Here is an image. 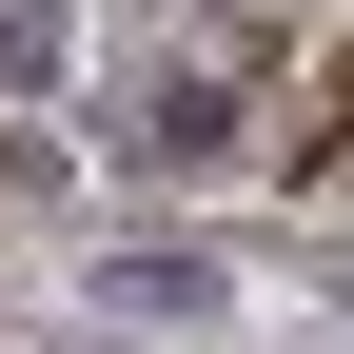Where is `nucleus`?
Here are the masks:
<instances>
[{
    "mask_svg": "<svg viewBox=\"0 0 354 354\" xmlns=\"http://www.w3.org/2000/svg\"><path fill=\"white\" fill-rule=\"evenodd\" d=\"M216 295H236V276H216L197 236H138V256H99V315H158V335H177V315H216Z\"/></svg>",
    "mask_w": 354,
    "mask_h": 354,
    "instance_id": "nucleus-1",
    "label": "nucleus"
},
{
    "mask_svg": "<svg viewBox=\"0 0 354 354\" xmlns=\"http://www.w3.org/2000/svg\"><path fill=\"white\" fill-rule=\"evenodd\" d=\"M216 118H236V99H216L197 59H158V79H138V158H216Z\"/></svg>",
    "mask_w": 354,
    "mask_h": 354,
    "instance_id": "nucleus-2",
    "label": "nucleus"
},
{
    "mask_svg": "<svg viewBox=\"0 0 354 354\" xmlns=\"http://www.w3.org/2000/svg\"><path fill=\"white\" fill-rule=\"evenodd\" d=\"M295 177H354V59H335V99L295 118Z\"/></svg>",
    "mask_w": 354,
    "mask_h": 354,
    "instance_id": "nucleus-3",
    "label": "nucleus"
},
{
    "mask_svg": "<svg viewBox=\"0 0 354 354\" xmlns=\"http://www.w3.org/2000/svg\"><path fill=\"white\" fill-rule=\"evenodd\" d=\"M0 79H59V0H0Z\"/></svg>",
    "mask_w": 354,
    "mask_h": 354,
    "instance_id": "nucleus-4",
    "label": "nucleus"
}]
</instances>
